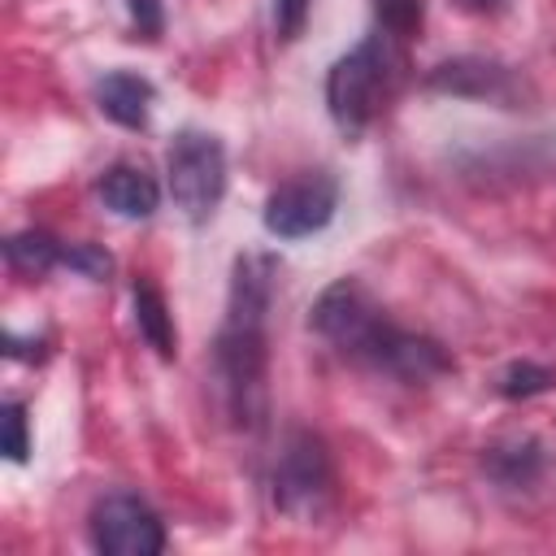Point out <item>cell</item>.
I'll use <instances>...</instances> for the list:
<instances>
[{
    "label": "cell",
    "instance_id": "4",
    "mask_svg": "<svg viewBox=\"0 0 556 556\" xmlns=\"http://www.w3.org/2000/svg\"><path fill=\"white\" fill-rule=\"evenodd\" d=\"M274 504L287 517H317L334 491V465L313 430H287L274 460Z\"/></svg>",
    "mask_w": 556,
    "mask_h": 556
},
{
    "label": "cell",
    "instance_id": "20",
    "mask_svg": "<svg viewBox=\"0 0 556 556\" xmlns=\"http://www.w3.org/2000/svg\"><path fill=\"white\" fill-rule=\"evenodd\" d=\"M126 9H130V22L143 39L161 35V26H165V4L161 0H126Z\"/></svg>",
    "mask_w": 556,
    "mask_h": 556
},
{
    "label": "cell",
    "instance_id": "16",
    "mask_svg": "<svg viewBox=\"0 0 556 556\" xmlns=\"http://www.w3.org/2000/svg\"><path fill=\"white\" fill-rule=\"evenodd\" d=\"M378 26L395 39H413L426 22V0H374Z\"/></svg>",
    "mask_w": 556,
    "mask_h": 556
},
{
    "label": "cell",
    "instance_id": "14",
    "mask_svg": "<svg viewBox=\"0 0 556 556\" xmlns=\"http://www.w3.org/2000/svg\"><path fill=\"white\" fill-rule=\"evenodd\" d=\"M61 256H65V243L52 239L48 230H22V235H9V239H4V261H9L17 274H35V278H39V274L56 269Z\"/></svg>",
    "mask_w": 556,
    "mask_h": 556
},
{
    "label": "cell",
    "instance_id": "18",
    "mask_svg": "<svg viewBox=\"0 0 556 556\" xmlns=\"http://www.w3.org/2000/svg\"><path fill=\"white\" fill-rule=\"evenodd\" d=\"M0 421H4V456H9V460H26V452H30L26 404H22V400H9L4 413H0Z\"/></svg>",
    "mask_w": 556,
    "mask_h": 556
},
{
    "label": "cell",
    "instance_id": "2",
    "mask_svg": "<svg viewBox=\"0 0 556 556\" xmlns=\"http://www.w3.org/2000/svg\"><path fill=\"white\" fill-rule=\"evenodd\" d=\"M387 78H391V56L382 48V35H369L348 56H339L326 74V109L334 126L348 135H361L382 109Z\"/></svg>",
    "mask_w": 556,
    "mask_h": 556
},
{
    "label": "cell",
    "instance_id": "10",
    "mask_svg": "<svg viewBox=\"0 0 556 556\" xmlns=\"http://www.w3.org/2000/svg\"><path fill=\"white\" fill-rule=\"evenodd\" d=\"M547 460H552V447L539 439V434H504L495 439L491 447H482V473L495 482V486H530L547 473Z\"/></svg>",
    "mask_w": 556,
    "mask_h": 556
},
{
    "label": "cell",
    "instance_id": "12",
    "mask_svg": "<svg viewBox=\"0 0 556 556\" xmlns=\"http://www.w3.org/2000/svg\"><path fill=\"white\" fill-rule=\"evenodd\" d=\"M100 200H104L117 217L143 222V217L156 213L161 187H156V178H152L143 165H126V161H122V165L104 169V178H100Z\"/></svg>",
    "mask_w": 556,
    "mask_h": 556
},
{
    "label": "cell",
    "instance_id": "15",
    "mask_svg": "<svg viewBox=\"0 0 556 556\" xmlns=\"http://www.w3.org/2000/svg\"><path fill=\"white\" fill-rule=\"evenodd\" d=\"M547 387H556V374H552L547 365H534V361H513V365H504L500 378H495V391H500L504 400H530V395H539V391H547Z\"/></svg>",
    "mask_w": 556,
    "mask_h": 556
},
{
    "label": "cell",
    "instance_id": "13",
    "mask_svg": "<svg viewBox=\"0 0 556 556\" xmlns=\"http://www.w3.org/2000/svg\"><path fill=\"white\" fill-rule=\"evenodd\" d=\"M130 295H135V326H139L143 343H148L161 361H174L178 334H174V317H169V308H165V295H161L148 278H139Z\"/></svg>",
    "mask_w": 556,
    "mask_h": 556
},
{
    "label": "cell",
    "instance_id": "3",
    "mask_svg": "<svg viewBox=\"0 0 556 556\" xmlns=\"http://www.w3.org/2000/svg\"><path fill=\"white\" fill-rule=\"evenodd\" d=\"M165 169H169V195L182 208L187 222H208L226 195V148L217 135L208 130H178L169 152H165Z\"/></svg>",
    "mask_w": 556,
    "mask_h": 556
},
{
    "label": "cell",
    "instance_id": "5",
    "mask_svg": "<svg viewBox=\"0 0 556 556\" xmlns=\"http://www.w3.org/2000/svg\"><path fill=\"white\" fill-rule=\"evenodd\" d=\"M91 543L104 556H156L165 552V526L152 513L148 500L130 495V491H109L96 500L91 517H87Z\"/></svg>",
    "mask_w": 556,
    "mask_h": 556
},
{
    "label": "cell",
    "instance_id": "17",
    "mask_svg": "<svg viewBox=\"0 0 556 556\" xmlns=\"http://www.w3.org/2000/svg\"><path fill=\"white\" fill-rule=\"evenodd\" d=\"M61 269H74L83 278H109L113 274V256L100 248V243H65V256H61Z\"/></svg>",
    "mask_w": 556,
    "mask_h": 556
},
{
    "label": "cell",
    "instance_id": "1",
    "mask_svg": "<svg viewBox=\"0 0 556 556\" xmlns=\"http://www.w3.org/2000/svg\"><path fill=\"white\" fill-rule=\"evenodd\" d=\"M278 261L269 252H243L230 274V304L226 326L213 343V369L222 382L226 413L239 430H261L269 400H265V369H269V339L265 317L274 304Z\"/></svg>",
    "mask_w": 556,
    "mask_h": 556
},
{
    "label": "cell",
    "instance_id": "8",
    "mask_svg": "<svg viewBox=\"0 0 556 556\" xmlns=\"http://www.w3.org/2000/svg\"><path fill=\"white\" fill-rule=\"evenodd\" d=\"M387 313L374 304V295L356 282V278H339V282H330L317 300H313V308H308V326L321 334V339H330L343 356H352L356 361V352L365 348V339L378 330V321H382Z\"/></svg>",
    "mask_w": 556,
    "mask_h": 556
},
{
    "label": "cell",
    "instance_id": "6",
    "mask_svg": "<svg viewBox=\"0 0 556 556\" xmlns=\"http://www.w3.org/2000/svg\"><path fill=\"white\" fill-rule=\"evenodd\" d=\"M339 208V182L326 169H304L278 182L265 200V230L278 239H304L330 226Z\"/></svg>",
    "mask_w": 556,
    "mask_h": 556
},
{
    "label": "cell",
    "instance_id": "11",
    "mask_svg": "<svg viewBox=\"0 0 556 556\" xmlns=\"http://www.w3.org/2000/svg\"><path fill=\"white\" fill-rule=\"evenodd\" d=\"M152 100H156V87L135 74V70H113L96 83V104L109 122L126 126V130H143L148 126V113H152Z\"/></svg>",
    "mask_w": 556,
    "mask_h": 556
},
{
    "label": "cell",
    "instance_id": "9",
    "mask_svg": "<svg viewBox=\"0 0 556 556\" xmlns=\"http://www.w3.org/2000/svg\"><path fill=\"white\" fill-rule=\"evenodd\" d=\"M426 87L443 96H465V100H495L504 109H517L526 96V78L513 65L491 56H452L426 74Z\"/></svg>",
    "mask_w": 556,
    "mask_h": 556
},
{
    "label": "cell",
    "instance_id": "21",
    "mask_svg": "<svg viewBox=\"0 0 556 556\" xmlns=\"http://www.w3.org/2000/svg\"><path fill=\"white\" fill-rule=\"evenodd\" d=\"M456 4L469 9V13H486V17H491V13H504L513 0H456Z\"/></svg>",
    "mask_w": 556,
    "mask_h": 556
},
{
    "label": "cell",
    "instance_id": "7",
    "mask_svg": "<svg viewBox=\"0 0 556 556\" xmlns=\"http://www.w3.org/2000/svg\"><path fill=\"white\" fill-rule=\"evenodd\" d=\"M356 361L369 365V369H382V374H391L400 382H430L439 374H452V365H456L439 339L417 334V330H404L391 317L378 321V330L365 339V348L356 352Z\"/></svg>",
    "mask_w": 556,
    "mask_h": 556
},
{
    "label": "cell",
    "instance_id": "19",
    "mask_svg": "<svg viewBox=\"0 0 556 556\" xmlns=\"http://www.w3.org/2000/svg\"><path fill=\"white\" fill-rule=\"evenodd\" d=\"M313 0H274V30L278 39H300L304 22H308Z\"/></svg>",
    "mask_w": 556,
    "mask_h": 556
}]
</instances>
